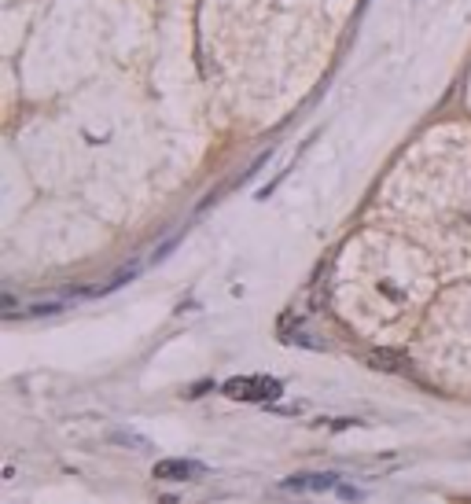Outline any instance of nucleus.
I'll list each match as a JSON object with an SVG mask.
<instances>
[{
    "label": "nucleus",
    "mask_w": 471,
    "mask_h": 504,
    "mask_svg": "<svg viewBox=\"0 0 471 504\" xmlns=\"http://www.w3.org/2000/svg\"><path fill=\"white\" fill-rule=\"evenodd\" d=\"M224 398L232 401H276L284 394V387L273 379V375H236V379L224 383Z\"/></svg>",
    "instance_id": "nucleus-1"
},
{
    "label": "nucleus",
    "mask_w": 471,
    "mask_h": 504,
    "mask_svg": "<svg viewBox=\"0 0 471 504\" xmlns=\"http://www.w3.org/2000/svg\"><path fill=\"white\" fill-rule=\"evenodd\" d=\"M199 475H207V468L196 464V460H158L155 464V479L163 482H188Z\"/></svg>",
    "instance_id": "nucleus-3"
},
{
    "label": "nucleus",
    "mask_w": 471,
    "mask_h": 504,
    "mask_svg": "<svg viewBox=\"0 0 471 504\" xmlns=\"http://www.w3.org/2000/svg\"><path fill=\"white\" fill-rule=\"evenodd\" d=\"M284 490H291V493H324V490H339V475H335V471H298V475L284 479Z\"/></svg>",
    "instance_id": "nucleus-2"
},
{
    "label": "nucleus",
    "mask_w": 471,
    "mask_h": 504,
    "mask_svg": "<svg viewBox=\"0 0 471 504\" xmlns=\"http://www.w3.org/2000/svg\"><path fill=\"white\" fill-rule=\"evenodd\" d=\"M63 309H67V298H45V302H26V317H48Z\"/></svg>",
    "instance_id": "nucleus-4"
}]
</instances>
